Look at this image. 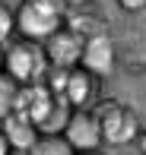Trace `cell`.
Returning <instances> with one entry per match:
<instances>
[{
    "label": "cell",
    "mask_w": 146,
    "mask_h": 155,
    "mask_svg": "<svg viewBox=\"0 0 146 155\" xmlns=\"http://www.w3.org/2000/svg\"><path fill=\"white\" fill-rule=\"evenodd\" d=\"M134 146H137V152H140V155H146V130H143V127L137 130V136H134Z\"/></svg>",
    "instance_id": "cell-16"
},
{
    "label": "cell",
    "mask_w": 146,
    "mask_h": 155,
    "mask_svg": "<svg viewBox=\"0 0 146 155\" xmlns=\"http://www.w3.org/2000/svg\"><path fill=\"white\" fill-rule=\"evenodd\" d=\"M64 29L73 32L80 41L99 38V35H111L108 19L102 16L99 10H89V6H83V10H67V16H64Z\"/></svg>",
    "instance_id": "cell-9"
},
{
    "label": "cell",
    "mask_w": 146,
    "mask_h": 155,
    "mask_svg": "<svg viewBox=\"0 0 146 155\" xmlns=\"http://www.w3.org/2000/svg\"><path fill=\"white\" fill-rule=\"evenodd\" d=\"M0 133H3V139L10 143V149L13 152H25L32 143L38 139V130H35V124H29L22 114H6L3 120H0Z\"/></svg>",
    "instance_id": "cell-10"
},
{
    "label": "cell",
    "mask_w": 146,
    "mask_h": 155,
    "mask_svg": "<svg viewBox=\"0 0 146 155\" xmlns=\"http://www.w3.org/2000/svg\"><path fill=\"white\" fill-rule=\"evenodd\" d=\"M99 98H102V79H99V76H92L89 70H83V67L67 70V86H64V98H60V101L70 104V111L92 108Z\"/></svg>",
    "instance_id": "cell-6"
},
{
    "label": "cell",
    "mask_w": 146,
    "mask_h": 155,
    "mask_svg": "<svg viewBox=\"0 0 146 155\" xmlns=\"http://www.w3.org/2000/svg\"><path fill=\"white\" fill-rule=\"evenodd\" d=\"M80 67L89 70L92 76H99V79H105L111 70L117 67V48H114V38H111V35H99V38L83 41Z\"/></svg>",
    "instance_id": "cell-7"
},
{
    "label": "cell",
    "mask_w": 146,
    "mask_h": 155,
    "mask_svg": "<svg viewBox=\"0 0 146 155\" xmlns=\"http://www.w3.org/2000/svg\"><path fill=\"white\" fill-rule=\"evenodd\" d=\"M16 35V22H13V6L6 0H0V48L10 45Z\"/></svg>",
    "instance_id": "cell-14"
},
{
    "label": "cell",
    "mask_w": 146,
    "mask_h": 155,
    "mask_svg": "<svg viewBox=\"0 0 146 155\" xmlns=\"http://www.w3.org/2000/svg\"><path fill=\"white\" fill-rule=\"evenodd\" d=\"M22 155H76V152L67 146V139L60 133H38V139Z\"/></svg>",
    "instance_id": "cell-11"
},
{
    "label": "cell",
    "mask_w": 146,
    "mask_h": 155,
    "mask_svg": "<svg viewBox=\"0 0 146 155\" xmlns=\"http://www.w3.org/2000/svg\"><path fill=\"white\" fill-rule=\"evenodd\" d=\"M60 136L67 139L73 152H102V133H99V120L89 108H76L70 111Z\"/></svg>",
    "instance_id": "cell-4"
},
{
    "label": "cell",
    "mask_w": 146,
    "mask_h": 155,
    "mask_svg": "<svg viewBox=\"0 0 146 155\" xmlns=\"http://www.w3.org/2000/svg\"><path fill=\"white\" fill-rule=\"evenodd\" d=\"M60 3H64L67 10H83V6H89L92 0H60Z\"/></svg>",
    "instance_id": "cell-17"
},
{
    "label": "cell",
    "mask_w": 146,
    "mask_h": 155,
    "mask_svg": "<svg viewBox=\"0 0 146 155\" xmlns=\"http://www.w3.org/2000/svg\"><path fill=\"white\" fill-rule=\"evenodd\" d=\"M41 51H45V57H48V67H54V70H73V67H80L83 41L76 38L73 32L57 29L51 38L41 41Z\"/></svg>",
    "instance_id": "cell-8"
},
{
    "label": "cell",
    "mask_w": 146,
    "mask_h": 155,
    "mask_svg": "<svg viewBox=\"0 0 146 155\" xmlns=\"http://www.w3.org/2000/svg\"><path fill=\"white\" fill-rule=\"evenodd\" d=\"M3 73L19 86L41 82L48 73V57L41 51V45L38 41H25V38L10 41L3 48Z\"/></svg>",
    "instance_id": "cell-3"
},
{
    "label": "cell",
    "mask_w": 146,
    "mask_h": 155,
    "mask_svg": "<svg viewBox=\"0 0 146 155\" xmlns=\"http://www.w3.org/2000/svg\"><path fill=\"white\" fill-rule=\"evenodd\" d=\"M117 6H121L124 13H143L146 10V0H117Z\"/></svg>",
    "instance_id": "cell-15"
},
{
    "label": "cell",
    "mask_w": 146,
    "mask_h": 155,
    "mask_svg": "<svg viewBox=\"0 0 146 155\" xmlns=\"http://www.w3.org/2000/svg\"><path fill=\"white\" fill-rule=\"evenodd\" d=\"M16 92H19V82H13L10 76L0 70V120L6 114H13V104H16Z\"/></svg>",
    "instance_id": "cell-13"
},
{
    "label": "cell",
    "mask_w": 146,
    "mask_h": 155,
    "mask_svg": "<svg viewBox=\"0 0 146 155\" xmlns=\"http://www.w3.org/2000/svg\"><path fill=\"white\" fill-rule=\"evenodd\" d=\"M0 70H3V48H0Z\"/></svg>",
    "instance_id": "cell-20"
},
{
    "label": "cell",
    "mask_w": 146,
    "mask_h": 155,
    "mask_svg": "<svg viewBox=\"0 0 146 155\" xmlns=\"http://www.w3.org/2000/svg\"><path fill=\"white\" fill-rule=\"evenodd\" d=\"M0 155H13V149H10V143L3 139V133H0Z\"/></svg>",
    "instance_id": "cell-18"
},
{
    "label": "cell",
    "mask_w": 146,
    "mask_h": 155,
    "mask_svg": "<svg viewBox=\"0 0 146 155\" xmlns=\"http://www.w3.org/2000/svg\"><path fill=\"white\" fill-rule=\"evenodd\" d=\"M67 6L60 0H19L13 6V22H16V35L25 41H45L57 29H64Z\"/></svg>",
    "instance_id": "cell-1"
},
{
    "label": "cell",
    "mask_w": 146,
    "mask_h": 155,
    "mask_svg": "<svg viewBox=\"0 0 146 155\" xmlns=\"http://www.w3.org/2000/svg\"><path fill=\"white\" fill-rule=\"evenodd\" d=\"M54 108H57V98L45 89V82H29V86H19L16 104H13V111H16V114H22L29 124H35V130H41V124L51 117Z\"/></svg>",
    "instance_id": "cell-5"
},
{
    "label": "cell",
    "mask_w": 146,
    "mask_h": 155,
    "mask_svg": "<svg viewBox=\"0 0 146 155\" xmlns=\"http://www.w3.org/2000/svg\"><path fill=\"white\" fill-rule=\"evenodd\" d=\"M121 70H127L130 76H143L146 73V51H143V45L121 48Z\"/></svg>",
    "instance_id": "cell-12"
},
{
    "label": "cell",
    "mask_w": 146,
    "mask_h": 155,
    "mask_svg": "<svg viewBox=\"0 0 146 155\" xmlns=\"http://www.w3.org/2000/svg\"><path fill=\"white\" fill-rule=\"evenodd\" d=\"M99 120V133H102V146H130L140 130V117L130 104H121L117 98H99L89 108Z\"/></svg>",
    "instance_id": "cell-2"
},
{
    "label": "cell",
    "mask_w": 146,
    "mask_h": 155,
    "mask_svg": "<svg viewBox=\"0 0 146 155\" xmlns=\"http://www.w3.org/2000/svg\"><path fill=\"white\" fill-rule=\"evenodd\" d=\"M76 155H102V152H76Z\"/></svg>",
    "instance_id": "cell-19"
}]
</instances>
